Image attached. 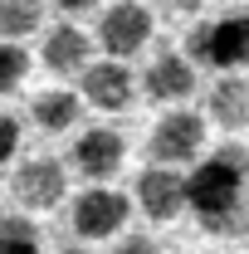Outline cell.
<instances>
[{
  "mask_svg": "<svg viewBox=\"0 0 249 254\" xmlns=\"http://www.w3.org/2000/svg\"><path fill=\"white\" fill-rule=\"evenodd\" d=\"M200 142H205V118H195V113H186V108H176V113H166V118L152 127L147 152H152L156 166H176V161H190V157H195Z\"/></svg>",
  "mask_w": 249,
  "mask_h": 254,
  "instance_id": "7",
  "label": "cell"
},
{
  "mask_svg": "<svg viewBox=\"0 0 249 254\" xmlns=\"http://www.w3.org/2000/svg\"><path fill=\"white\" fill-rule=\"evenodd\" d=\"M93 39L78 30L73 20H63V25H54L49 30V39H44V64L54 68V73H88L93 68Z\"/></svg>",
  "mask_w": 249,
  "mask_h": 254,
  "instance_id": "11",
  "label": "cell"
},
{
  "mask_svg": "<svg viewBox=\"0 0 249 254\" xmlns=\"http://www.w3.org/2000/svg\"><path fill=\"white\" fill-rule=\"evenodd\" d=\"M186 59L200 68H220L225 78L249 68V10H230L186 34Z\"/></svg>",
  "mask_w": 249,
  "mask_h": 254,
  "instance_id": "2",
  "label": "cell"
},
{
  "mask_svg": "<svg viewBox=\"0 0 249 254\" xmlns=\"http://www.w3.org/2000/svg\"><path fill=\"white\" fill-rule=\"evenodd\" d=\"M0 254H39V230L20 210L0 215Z\"/></svg>",
  "mask_w": 249,
  "mask_h": 254,
  "instance_id": "15",
  "label": "cell"
},
{
  "mask_svg": "<svg viewBox=\"0 0 249 254\" xmlns=\"http://www.w3.org/2000/svg\"><path fill=\"white\" fill-rule=\"evenodd\" d=\"M147 39H152V10H147V5L123 0V5H113V10L98 15V44H103L108 59L127 64Z\"/></svg>",
  "mask_w": 249,
  "mask_h": 254,
  "instance_id": "5",
  "label": "cell"
},
{
  "mask_svg": "<svg viewBox=\"0 0 249 254\" xmlns=\"http://www.w3.org/2000/svg\"><path fill=\"white\" fill-rule=\"evenodd\" d=\"M210 118H215L225 132L249 127V78H240V73L220 78L215 88H210Z\"/></svg>",
  "mask_w": 249,
  "mask_h": 254,
  "instance_id": "12",
  "label": "cell"
},
{
  "mask_svg": "<svg viewBox=\"0 0 249 254\" xmlns=\"http://www.w3.org/2000/svg\"><path fill=\"white\" fill-rule=\"evenodd\" d=\"M137 205H142V215L156 225L176 220L181 210H190V176H181L176 166H142V176H137Z\"/></svg>",
  "mask_w": 249,
  "mask_h": 254,
  "instance_id": "4",
  "label": "cell"
},
{
  "mask_svg": "<svg viewBox=\"0 0 249 254\" xmlns=\"http://www.w3.org/2000/svg\"><path fill=\"white\" fill-rule=\"evenodd\" d=\"M44 10L34 0H0V44H20L25 34L39 30Z\"/></svg>",
  "mask_w": 249,
  "mask_h": 254,
  "instance_id": "14",
  "label": "cell"
},
{
  "mask_svg": "<svg viewBox=\"0 0 249 254\" xmlns=\"http://www.w3.org/2000/svg\"><path fill=\"white\" fill-rule=\"evenodd\" d=\"M59 10H63V15H83V10H88V0H63Z\"/></svg>",
  "mask_w": 249,
  "mask_h": 254,
  "instance_id": "19",
  "label": "cell"
},
{
  "mask_svg": "<svg viewBox=\"0 0 249 254\" xmlns=\"http://www.w3.org/2000/svg\"><path fill=\"white\" fill-rule=\"evenodd\" d=\"M73 166L88 176V181H108V176H118V166H123V157H127V142L113 132V127H88L78 142H73Z\"/></svg>",
  "mask_w": 249,
  "mask_h": 254,
  "instance_id": "9",
  "label": "cell"
},
{
  "mask_svg": "<svg viewBox=\"0 0 249 254\" xmlns=\"http://www.w3.org/2000/svg\"><path fill=\"white\" fill-rule=\"evenodd\" d=\"M113 254H161V250H156L152 235H123V240L113 245Z\"/></svg>",
  "mask_w": 249,
  "mask_h": 254,
  "instance_id": "17",
  "label": "cell"
},
{
  "mask_svg": "<svg viewBox=\"0 0 249 254\" xmlns=\"http://www.w3.org/2000/svg\"><path fill=\"white\" fill-rule=\"evenodd\" d=\"M30 73V54L25 44H0V93H15Z\"/></svg>",
  "mask_w": 249,
  "mask_h": 254,
  "instance_id": "16",
  "label": "cell"
},
{
  "mask_svg": "<svg viewBox=\"0 0 249 254\" xmlns=\"http://www.w3.org/2000/svg\"><path fill=\"white\" fill-rule=\"evenodd\" d=\"M10 195L20 210H54L68 195V171L54 157H30L10 171Z\"/></svg>",
  "mask_w": 249,
  "mask_h": 254,
  "instance_id": "3",
  "label": "cell"
},
{
  "mask_svg": "<svg viewBox=\"0 0 249 254\" xmlns=\"http://www.w3.org/2000/svg\"><path fill=\"white\" fill-rule=\"evenodd\" d=\"M30 118H34V127H44V132H68V127L78 123V93H68V88L39 93L30 103Z\"/></svg>",
  "mask_w": 249,
  "mask_h": 254,
  "instance_id": "13",
  "label": "cell"
},
{
  "mask_svg": "<svg viewBox=\"0 0 249 254\" xmlns=\"http://www.w3.org/2000/svg\"><path fill=\"white\" fill-rule=\"evenodd\" d=\"M59 254H93V250H78V245H68V250H59Z\"/></svg>",
  "mask_w": 249,
  "mask_h": 254,
  "instance_id": "20",
  "label": "cell"
},
{
  "mask_svg": "<svg viewBox=\"0 0 249 254\" xmlns=\"http://www.w3.org/2000/svg\"><path fill=\"white\" fill-rule=\"evenodd\" d=\"M245 190H249V152L225 142L190 171V210L210 235H235L245 225Z\"/></svg>",
  "mask_w": 249,
  "mask_h": 254,
  "instance_id": "1",
  "label": "cell"
},
{
  "mask_svg": "<svg viewBox=\"0 0 249 254\" xmlns=\"http://www.w3.org/2000/svg\"><path fill=\"white\" fill-rule=\"evenodd\" d=\"M142 93L152 103H181L195 93V64L186 54H156L152 68L142 73Z\"/></svg>",
  "mask_w": 249,
  "mask_h": 254,
  "instance_id": "10",
  "label": "cell"
},
{
  "mask_svg": "<svg viewBox=\"0 0 249 254\" xmlns=\"http://www.w3.org/2000/svg\"><path fill=\"white\" fill-rule=\"evenodd\" d=\"M78 83H83V98L93 103L98 113H123L127 103L137 98V78H132V68L118 64V59H98Z\"/></svg>",
  "mask_w": 249,
  "mask_h": 254,
  "instance_id": "8",
  "label": "cell"
},
{
  "mask_svg": "<svg viewBox=\"0 0 249 254\" xmlns=\"http://www.w3.org/2000/svg\"><path fill=\"white\" fill-rule=\"evenodd\" d=\"M0 123H5V157H20V137H25V127H20V113H5Z\"/></svg>",
  "mask_w": 249,
  "mask_h": 254,
  "instance_id": "18",
  "label": "cell"
},
{
  "mask_svg": "<svg viewBox=\"0 0 249 254\" xmlns=\"http://www.w3.org/2000/svg\"><path fill=\"white\" fill-rule=\"evenodd\" d=\"M127 210H132V200H127L123 190L88 186L73 200V235H83V240H108V235H118L127 225Z\"/></svg>",
  "mask_w": 249,
  "mask_h": 254,
  "instance_id": "6",
  "label": "cell"
}]
</instances>
